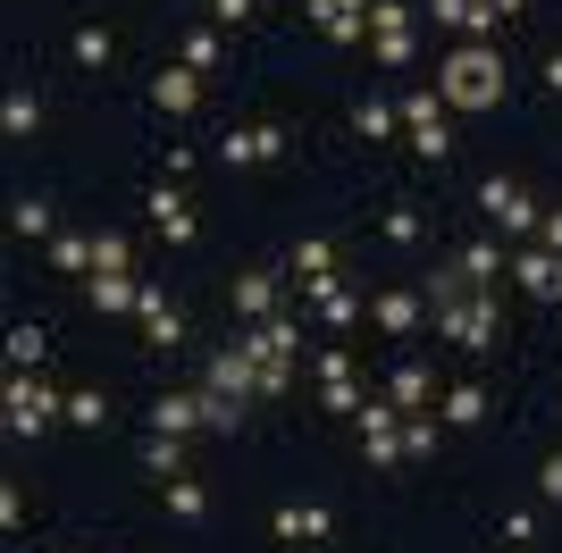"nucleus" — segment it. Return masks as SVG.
Returning a JSON list of instances; mask_svg holds the SVG:
<instances>
[{"label": "nucleus", "instance_id": "f03ea898", "mask_svg": "<svg viewBox=\"0 0 562 553\" xmlns=\"http://www.w3.org/2000/svg\"><path fill=\"white\" fill-rule=\"evenodd\" d=\"M9 437H43L50 419H68V394H50L43 386V369H9Z\"/></svg>", "mask_w": 562, "mask_h": 553}, {"label": "nucleus", "instance_id": "de8ad7c7", "mask_svg": "<svg viewBox=\"0 0 562 553\" xmlns=\"http://www.w3.org/2000/svg\"><path fill=\"white\" fill-rule=\"evenodd\" d=\"M546 84H554V92H562V50H554V59H546Z\"/></svg>", "mask_w": 562, "mask_h": 553}, {"label": "nucleus", "instance_id": "dca6fc26", "mask_svg": "<svg viewBox=\"0 0 562 553\" xmlns=\"http://www.w3.org/2000/svg\"><path fill=\"white\" fill-rule=\"evenodd\" d=\"M294 276H303V294H311V302L336 285V252H328V235H303V244H294Z\"/></svg>", "mask_w": 562, "mask_h": 553}, {"label": "nucleus", "instance_id": "473e14b6", "mask_svg": "<svg viewBox=\"0 0 562 553\" xmlns=\"http://www.w3.org/2000/svg\"><path fill=\"white\" fill-rule=\"evenodd\" d=\"M9 227H18L25 244H34V235H50V202H43V193H25V202L9 210Z\"/></svg>", "mask_w": 562, "mask_h": 553}, {"label": "nucleus", "instance_id": "a878e982", "mask_svg": "<svg viewBox=\"0 0 562 553\" xmlns=\"http://www.w3.org/2000/svg\"><path fill=\"white\" fill-rule=\"evenodd\" d=\"M9 361H18V369H43L50 361V327H34V319L9 327Z\"/></svg>", "mask_w": 562, "mask_h": 553}, {"label": "nucleus", "instance_id": "aec40b11", "mask_svg": "<svg viewBox=\"0 0 562 553\" xmlns=\"http://www.w3.org/2000/svg\"><path fill=\"white\" fill-rule=\"evenodd\" d=\"M151 428H160V437H193V428H202V394H160V403H151Z\"/></svg>", "mask_w": 562, "mask_h": 553}, {"label": "nucleus", "instance_id": "c756f323", "mask_svg": "<svg viewBox=\"0 0 562 553\" xmlns=\"http://www.w3.org/2000/svg\"><path fill=\"white\" fill-rule=\"evenodd\" d=\"M68 428H110V394H101V386L68 394Z\"/></svg>", "mask_w": 562, "mask_h": 553}, {"label": "nucleus", "instance_id": "79ce46f5", "mask_svg": "<svg viewBox=\"0 0 562 553\" xmlns=\"http://www.w3.org/2000/svg\"><path fill=\"white\" fill-rule=\"evenodd\" d=\"M403 453H412V461L437 453V419H403Z\"/></svg>", "mask_w": 562, "mask_h": 553}, {"label": "nucleus", "instance_id": "f704fd0d", "mask_svg": "<svg viewBox=\"0 0 562 553\" xmlns=\"http://www.w3.org/2000/svg\"><path fill=\"white\" fill-rule=\"evenodd\" d=\"M319 319H328V327H352V319H361V294H352V285H328V294H319Z\"/></svg>", "mask_w": 562, "mask_h": 553}, {"label": "nucleus", "instance_id": "72a5a7b5", "mask_svg": "<svg viewBox=\"0 0 562 553\" xmlns=\"http://www.w3.org/2000/svg\"><path fill=\"white\" fill-rule=\"evenodd\" d=\"M453 302H470V276L462 269H437V276H428V311H453Z\"/></svg>", "mask_w": 562, "mask_h": 553}, {"label": "nucleus", "instance_id": "7c9ffc66", "mask_svg": "<svg viewBox=\"0 0 562 553\" xmlns=\"http://www.w3.org/2000/svg\"><path fill=\"white\" fill-rule=\"evenodd\" d=\"M446 419L453 428H479V419H487V394L479 386H446Z\"/></svg>", "mask_w": 562, "mask_h": 553}, {"label": "nucleus", "instance_id": "9b49d317", "mask_svg": "<svg viewBox=\"0 0 562 553\" xmlns=\"http://www.w3.org/2000/svg\"><path fill=\"white\" fill-rule=\"evenodd\" d=\"M143 210H151V227H160L168 244H193V235H202V218H193V202L177 193V184H151V202H143Z\"/></svg>", "mask_w": 562, "mask_h": 553}, {"label": "nucleus", "instance_id": "423d86ee", "mask_svg": "<svg viewBox=\"0 0 562 553\" xmlns=\"http://www.w3.org/2000/svg\"><path fill=\"white\" fill-rule=\"evenodd\" d=\"M202 386H211V394H235V403H252V394H260V361L244 352V336H235L227 352H211V377H202Z\"/></svg>", "mask_w": 562, "mask_h": 553}, {"label": "nucleus", "instance_id": "ddd939ff", "mask_svg": "<svg viewBox=\"0 0 562 553\" xmlns=\"http://www.w3.org/2000/svg\"><path fill=\"white\" fill-rule=\"evenodd\" d=\"M386 403H395L403 419L428 411V403H437V369H428V361H395V377H386Z\"/></svg>", "mask_w": 562, "mask_h": 553}, {"label": "nucleus", "instance_id": "4468645a", "mask_svg": "<svg viewBox=\"0 0 562 553\" xmlns=\"http://www.w3.org/2000/svg\"><path fill=\"white\" fill-rule=\"evenodd\" d=\"M135 319H143V345H160V352H177V345H186V319L168 311V294H160V285H143Z\"/></svg>", "mask_w": 562, "mask_h": 553}, {"label": "nucleus", "instance_id": "37998d69", "mask_svg": "<svg viewBox=\"0 0 562 553\" xmlns=\"http://www.w3.org/2000/svg\"><path fill=\"white\" fill-rule=\"evenodd\" d=\"M538 495H546V504H562V453H546V470H538Z\"/></svg>", "mask_w": 562, "mask_h": 553}, {"label": "nucleus", "instance_id": "f3484780", "mask_svg": "<svg viewBox=\"0 0 562 553\" xmlns=\"http://www.w3.org/2000/svg\"><path fill=\"white\" fill-rule=\"evenodd\" d=\"M193 101H202V68H160V76H151V110L186 117Z\"/></svg>", "mask_w": 562, "mask_h": 553}, {"label": "nucleus", "instance_id": "393cba45", "mask_svg": "<svg viewBox=\"0 0 562 553\" xmlns=\"http://www.w3.org/2000/svg\"><path fill=\"white\" fill-rule=\"evenodd\" d=\"M453 269H462L470 285H487V276H504L513 260H504V244H462V260H453Z\"/></svg>", "mask_w": 562, "mask_h": 553}, {"label": "nucleus", "instance_id": "c85d7f7f", "mask_svg": "<svg viewBox=\"0 0 562 553\" xmlns=\"http://www.w3.org/2000/svg\"><path fill=\"white\" fill-rule=\"evenodd\" d=\"M168 511H177V520H202V511H211V486L202 478H168Z\"/></svg>", "mask_w": 562, "mask_h": 553}, {"label": "nucleus", "instance_id": "a211bd4d", "mask_svg": "<svg viewBox=\"0 0 562 553\" xmlns=\"http://www.w3.org/2000/svg\"><path fill=\"white\" fill-rule=\"evenodd\" d=\"M336 520H328V504H278V537L285 545H319Z\"/></svg>", "mask_w": 562, "mask_h": 553}, {"label": "nucleus", "instance_id": "b1692460", "mask_svg": "<svg viewBox=\"0 0 562 553\" xmlns=\"http://www.w3.org/2000/svg\"><path fill=\"white\" fill-rule=\"evenodd\" d=\"M143 470H151V478H186V437H160V428H151V444H143Z\"/></svg>", "mask_w": 562, "mask_h": 553}, {"label": "nucleus", "instance_id": "a19ab883", "mask_svg": "<svg viewBox=\"0 0 562 553\" xmlns=\"http://www.w3.org/2000/svg\"><path fill=\"white\" fill-rule=\"evenodd\" d=\"M345 377H361V369H352L345 345H328V352H319V386H345Z\"/></svg>", "mask_w": 562, "mask_h": 553}, {"label": "nucleus", "instance_id": "cd10ccee", "mask_svg": "<svg viewBox=\"0 0 562 553\" xmlns=\"http://www.w3.org/2000/svg\"><path fill=\"white\" fill-rule=\"evenodd\" d=\"M50 269L85 276V269H93V235H50Z\"/></svg>", "mask_w": 562, "mask_h": 553}, {"label": "nucleus", "instance_id": "ea45409f", "mask_svg": "<svg viewBox=\"0 0 562 553\" xmlns=\"http://www.w3.org/2000/svg\"><path fill=\"white\" fill-rule=\"evenodd\" d=\"M186 68H202V76L218 68V34H211V25H202V34H186Z\"/></svg>", "mask_w": 562, "mask_h": 553}, {"label": "nucleus", "instance_id": "2f4dec72", "mask_svg": "<svg viewBox=\"0 0 562 553\" xmlns=\"http://www.w3.org/2000/svg\"><path fill=\"white\" fill-rule=\"evenodd\" d=\"M352 126H361L370 143H386V135L403 126V110H386V101H361V110H352Z\"/></svg>", "mask_w": 562, "mask_h": 553}, {"label": "nucleus", "instance_id": "a18cd8bd", "mask_svg": "<svg viewBox=\"0 0 562 553\" xmlns=\"http://www.w3.org/2000/svg\"><path fill=\"white\" fill-rule=\"evenodd\" d=\"M538 244H546V252H562V210H546V218H538Z\"/></svg>", "mask_w": 562, "mask_h": 553}, {"label": "nucleus", "instance_id": "4be33fe9", "mask_svg": "<svg viewBox=\"0 0 562 553\" xmlns=\"http://www.w3.org/2000/svg\"><path fill=\"white\" fill-rule=\"evenodd\" d=\"M135 302H143V276H93V311L101 319H126Z\"/></svg>", "mask_w": 562, "mask_h": 553}, {"label": "nucleus", "instance_id": "6ab92c4d", "mask_svg": "<svg viewBox=\"0 0 562 553\" xmlns=\"http://www.w3.org/2000/svg\"><path fill=\"white\" fill-rule=\"evenodd\" d=\"M370 319L386 327V336H412V327L428 319V294H403V285H395V294H378V302H370Z\"/></svg>", "mask_w": 562, "mask_h": 553}, {"label": "nucleus", "instance_id": "20e7f679", "mask_svg": "<svg viewBox=\"0 0 562 553\" xmlns=\"http://www.w3.org/2000/svg\"><path fill=\"white\" fill-rule=\"evenodd\" d=\"M403 143L420 160H446L453 151V126H446V92H403Z\"/></svg>", "mask_w": 562, "mask_h": 553}, {"label": "nucleus", "instance_id": "7ed1b4c3", "mask_svg": "<svg viewBox=\"0 0 562 553\" xmlns=\"http://www.w3.org/2000/svg\"><path fill=\"white\" fill-rule=\"evenodd\" d=\"M437 345H462V352H495V345H504V311H495L487 294L453 302V311H437Z\"/></svg>", "mask_w": 562, "mask_h": 553}, {"label": "nucleus", "instance_id": "1a4fd4ad", "mask_svg": "<svg viewBox=\"0 0 562 553\" xmlns=\"http://www.w3.org/2000/svg\"><path fill=\"white\" fill-rule=\"evenodd\" d=\"M428 18L446 25V34H462V43H495V25H504L487 0H428Z\"/></svg>", "mask_w": 562, "mask_h": 553}, {"label": "nucleus", "instance_id": "2eb2a0df", "mask_svg": "<svg viewBox=\"0 0 562 553\" xmlns=\"http://www.w3.org/2000/svg\"><path fill=\"white\" fill-rule=\"evenodd\" d=\"M244 352H252V361H294V352H303V327L285 319H260V327H244Z\"/></svg>", "mask_w": 562, "mask_h": 553}, {"label": "nucleus", "instance_id": "4c0bfd02", "mask_svg": "<svg viewBox=\"0 0 562 553\" xmlns=\"http://www.w3.org/2000/svg\"><path fill=\"white\" fill-rule=\"evenodd\" d=\"M378 68H412V34H370Z\"/></svg>", "mask_w": 562, "mask_h": 553}, {"label": "nucleus", "instance_id": "f8f14e48", "mask_svg": "<svg viewBox=\"0 0 562 553\" xmlns=\"http://www.w3.org/2000/svg\"><path fill=\"white\" fill-rule=\"evenodd\" d=\"M278 151H285L278 126H227V143H218V160H227V168H260V160H278Z\"/></svg>", "mask_w": 562, "mask_h": 553}, {"label": "nucleus", "instance_id": "49530a36", "mask_svg": "<svg viewBox=\"0 0 562 553\" xmlns=\"http://www.w3.org/2000/svg\"><path fill=\"white\" fill-rule=\"evenodd\" d=\"M487 9H495V18H520V9H529V0H487Z\"/></svg>", "mask_w": 562, "mask_h": 553}, {"label": "nucleus", "instance_id": "5701e85b", "mask_svg": "<svg viewBox=\"0 0 562 553\" xmlns=\"http://www.w3.org/2000/svg\"><path fill=\"white\" fill-rule=\"evenodd\" d=\"M93 276H135V244H126L117 227L93 235Z\"/></svg>", "mask_w": 562, "mask_h": 553}, {"label": "nucleus", "instance_id": "bb28decb", "mask_svg": "<svg viewBox=\"0 0 562 553\" xmlns=\"http://www.w3.org/2000/svg\"><path fill=\"white\" fill-rule=\"evenodd\" d=\"M202 428H211V437H235V428H244V403H235V394H211V386H202Z\"/></svg>", "mask_w": 562, "mask_h": 553}, {"label": "nucleus", "instance_id": "f257e3e1", "mask_svg": "<svg viewBox=\"0 0 562 553\" xmlns=\"http://www.w3.org/2000/svg\"><path fill=\"white\" fill-rule=\"evenodd\" d=\"M437 92L446 110H504V50L495 43H453L437 59Z\"/></svg>", "mask_w": 562, "mask_h": 553}, {"label": "nucleus", "instance_id": "0eeeda50", "mask_svg": "<svg viewBox=\"0 0 562 553\" xmlns=\"http://www.w3.org/2000/svg\"><path fill=\"white\" fill-rule=\"evenodd\" d=\"M513 276H520V294H529V302H562V252H546V244H520Z\"/></svg>", "mask_w": 562, "mask_h": 553}, {"label": "nucleus", "instance_id": "c9c22d12", "mask_svg": "<svg viewBox=\"0 0 562 553\" xmlns=\"http://www.w3.org/2000/svg\"><path fill=\"white\" fill-rule=\"evenodd\" d=\"M76 59H85V68H110V25H76Z\"/></svg>", "mask_w": 562, "mask_h": 553}, {"label": "nucleus", "instance_id": "39448f33", "mask_svg": "<svg viewBox=\"0 0 562 553\" xmlns=\"http://www.w3.org/2000/svg\"><path fill=\"white\" fill-rule=\"evenodd\" d=\"M479 210H487V218H495L504 235H513V244H520V235H538V218H546V210L529 202V193H520L513 177H487V184H479Z\"/></svg>", "mask_w": 562, "mask_h": 553}, {"label": "nucleus", "instance_id": "c03bdc74", "mask_svg": "<svg viewBox=\"0 0 562 553\" xmlns=\"http://www.w3.org/2000/svg\"><path fill=\"white\" fill-rule=\"evenodd\" d=\"M211 18L218 25H244V18H252V0H211Z\"/></svg>", "mask_w": 562, "mask_h": 553}, {"label": "nucleus", "instance_id": "9d476101", "mask_svg": "<svg viewBox=\"0 0 562 553\" xmlns=\"http://www.w3.org/2000/svg\"><path fill=\"white\" fill-rule=\"evenodd\" d=\"M311 25L328 43H370V0H311Z\"/></svg>", "mask_w": 562, "mask_h": 553}, {"label": "nucleus", "instance_id": "e433bc0d", "mask_svg": "<svg viewBox=\"0 0 562 553\" xmlns=\"http://www.w3.org/2000/svg\"><path fill=\"white\" fill-rule=\"evenodd\" d=\"M370 34H412V9L403 0H370Z\"/></svg>", "mask_w": 562, "mask_h": 553}, {"label": "nucleus", "instance_id": "6e6552de", "mask_svg": "<svg viewBox=\"0 0 562 553\" xmlns=\"http://www.w3.org/2000/svg\"><path fill=\"white\" fill-rule=\"evenodd\" d=\"M278 311H285V285L269 269H244V276H235V319H244V327L278 319Z\"/></svg>", "mask_w": 562, "mask_h": 553}, {"label": "nucleus", "instance_id": "412c9836", "mask_svg": "<svg viewBox=\"0 0 562 553\" xmlns=\"http://www.w3.org/2000/svg\"><path fill=\"white\" fill-rule=\"evenodd\" d=\"M34 126H43V101H34V84H9V101H0V135L25 143Z\"/></svg>", "mask_w": 562, "mask_h": 553}, {"label": "nucleus", "instance_id": "58836bf2", "mask_svg": "<svg viewBox=\"0 0 562 553\" xmlns=\"http://www.w3.org/2000/svg\"><path fill=\"white\" fill-rule=\"evenodd\" d=\"M420 235H428V227H420V210H403V202L386 210V244H420Z\"/></svg>", "mask_w": 562, "mask_h": 553}]
</instances>
